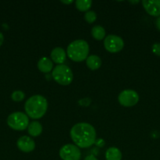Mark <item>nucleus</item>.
I'll return each mask as SVG.
<instances>
[{"label": "nucleus", "instance_id": "16", "mask_svg": "<svg viewBox=\"0 0 160 160\" xmlns=\"http://www.w3.org/2000/svg\"><path fill=\"white\" fill-rule=\"evenodd\" d=\"M91 34L94 39L97 41H101L105 38L106 31L103 27L100 25H96L91 30Z\"/></svg>", "mask_w": 160, "mask_h": 160}, {"label": "nucleus", "instance_id": "23", "mask_svg": "<svg viewBox=\"0 0 160 160\" xmlns=\"http://www.w3.org/2000/svg\"><path fill=\"white\" fill-rule=\"evenodd\" d=\"M155 25H156V28H158V31H160V17H158L155 20Z\"/></svg>", "mask_w": 160, "mask_h": 160}, {"label": "nucleus", "instance_id": "18", "mask_svg": "<svg viewBox=\"0 0 160 160\" xmlns=\"http://www.w3.org/2000/svg\"><path fill=\"white\" fill-rule=\"evenodd\" d=\"M85 20L89 23H92L97 20V13L94 11H87L85 12L84 15Z\"/></svg>", "mask_w": 160, "mask_h": 160}, {"label": "nucleus", "instance_id": "6", "mask_svg": "<svg viewBox=\"0 0 160 160\" xmlns=\"http://www.w3.org/2000/svg\"><path fill=\"white\" fill-rule=\"evenodd\" d=\"M104 46L105 49L109 52H119L123 48L124 41L119 36L110 34L104 38Z\"/></svg>", "mask_w": 160, "mask_h": 160}, {"label": "nucleus", "instance_id": "14", "mask_svg": "<svg viewBox=\"0 0 160 160\" xmlns=\"http://www.w3.org/2000/svg\"><path fill=\"white\" fill-rule=\"evenodd\" d=\"M42 132V126L38 121H32L28 127V133L31 137H38Z\"/></svg>", "mask_w": 160, "mask_h": 160}, {"label": "nucleus", "instance_id": "20", "mask_svg": "<svg viewBox=\"0 0 160 160\" xmlns=\"http://www.w3.org/2000/svg\"><path fill=\"white\" fill-rule=\"evenodd\" d=\"M152 52L155 55L160 56V43H155L152 45Z\"/></svg>", "mask_w": 160, "mask_h": 160}, {"label": "nucleus", "instance_id": "21", "mask_svg": "<svg viewBox=\"0 0 160 160\" xmlns=\"http://www.w3.org/2000/svg\"><path fill=\"white\" fill-rule=\"evenodd\" d=\"M95 144L97 145V146L102 147V146H104V141L102 140V139H99L98 141H96Z\"/></svg>", "mask_w": 160, "mask_h": 160}, {"label": "nucleus", "instance_id": "2", "mask_svg": "<svg viewBox=\"0 0 160 160\" xmlns=\"http://www.w3.org/2000/svg\"><path fill=\"white\" fill-rule=\"evenodd\" d=\"M48 109V102L45 97L36 95L30 97L24 104L27 116L30 118L40 119L43 117Z\"/></svg>", "mask_w": 160, "mask_h": 160}, {"label": "nucleus", "instance_id": "12", "mask_svg": "<svg viewBox=\"0 0 160 160\" xmlns=\"http://www.w3.org/2000/svg\"><path fill=\"white\" fill-rule=\"evenodd\" d=\"M38 69L42 73H50L53 69V62L47 57H42L39 60L37 64Z\"/></svg>", "mask_w": 160, "mask_h": 160}, {"label": "nucleus", "instance_id": "22", "mask_svg": "<svg viewBox=\"0 0 160 160\" xmlns=\"http://www.w3.org/2000/svg\"><path fill=\"white\" fill-rule=\"evenodd\" d=\"M84 160H98V159H97L95 156H93V155H89V156H87L86 158H85Z\"/></svg>", "mask_w": 160, "mask_h": 160}, {"label": "nucleus", "instance_id": "1", "mask_svg": "<svg viewBox=\"0 0 160 160\" xmlns=\"http://www.w3.org/2000/svg\"><path fill=\"white\" fill-rule=\"evenodd\" d=\"M96 131L93 127L87 123H78L74 125L70 131L72 142L77 147L86 148L92 146L96 142Z\"/></svg>", "mask_w": 160, "mask_h": 160}, {"label": "nucleus", "instance_id": "25", "mask_svg": "<svg viewBox=\"0 0 160 160\" xmlns=\"http://www.w3.org/2000/svg\"><path fill=\"white\" fill-rule=\"evenodd\" d=\"M61 2L62 3H64V4H67V5H69V4H71V3L73 2V1H72V0H70V1H61Z\"/></svg>", "mask_w": 160, "mask_h": 160}, {"label": "nucleus", "instance_id": "9", "mask_svg": "<svg viewBox=\"0 0 160 160\" xmlns=\"http://www.w3.org/2000/svg\"><path fill=\"white\" fill-rule=\"evenodd\" d=\"M143 7L152 17H160V0H144Z\"/></svg>", "mask_w": 160, "mask_h": 160}, {"label": "nucleus", "instance_id": "4", "mask_svg": "<svg viewBox=\"0 0 160 160\" xmlns=\"http://www.w3.org/2000/svg\"><path fill=\"white\" fill-rule=\"evenodd\" d=\"M53 79L61 85H68L73 81V73L69 67L61 64L57 65L52 71Z\"/></svg>", "mask_w": 160, "mask_h": 160}, {"label": "nucleus", "instance_id": "7", "mask_svg": "<svg viewBox=\"0 0 160 160\" xmlns=\"http://www.w3.org/2000/svg\"><path fill=\"white\" fill-rule=\"evenodd\" d=\"M59 156L62 160H79L81 152L78 147L72 144H67L61 147Z\"/></svg>", "mask_w": 160, "mask_h": 160}, {"label": "nucleus", "instance_id": "19", "mask_svg": "<svg viewBox=\"0 0 160 160\" xmlns=\"http://www.w3.org/2000/svg\"><path fill=\"white\" fill-rule=\"evenodd\" d=\"M24 97L25 95L22 91H15L11 95V98L14 102H21Z\"/></svg>", "mask_w": 160, "mask_h": 160}, {"label": "nucleus", "instance_id": "13", "mask_svg": "<svg viewBox=\"0 0 160 160\" xmlns=\"http://www.w3.org/2000/svg\"><path fill=\"white\" fill-rule=\"evenodd\" d=\"M86 66L91 70H98L101 66V59L97 55H91L86 59Z\"/></svg>", "mask_w": 160, "mask_h": 160}, {"label": "nucleus", "instance_id": "8", "mask_svg": "<svg viewBox=\"0 0 160 160\" xmlns=\"http://www.w3.org/2000/svg\"><path fill=\"white\" fill-rule=\"evenodd\" d=\"M120 105L125 107H131L135 106L139 101V95L137 92L133 90L127 89L120 92L118 97Z\"/></svg>", "mask_w": 160, "mask_h": 160}, {"label": "nucleus", "instance_id": "11", "mask_svg": "<svg viewBox=\"0 0 160 160\" xmlns=\"http://www.w3.org/2000/svg\"><path fill=\"white\" fill-rule=\"evenodd\" d=\"M66 56H67L66 52L64 51V48H61V47H56V48H53L50 54L53 62L56 64H59V65H61L63 64V62H64L66 59Z\"/></svg>", "mask_w": 160, "mask_h": 160}, {"label": "nucleus", "instance_id": "17", "mask_svg": "<svg viewBox=\"0 0 160 160\" xmlns=\"http://www.w3.org/2000/svg\"><path fill=\"white\" fill-rule=\"evenodd\" d=\"M92 3L91 0H77L75 2V6L81 12H87L90 9Z\"/></svg>", "mask_w": 160, "mask_h": 160}, {"label": "nucleus", "instance_id": "3", "mask_svg": "<svg viewBox=\"0 0 160 160\" xmlns=\"http://www.w3.org/2000/svg\"><path fill=\"white\" fill-rule=\"evenodd\" d=\"M89 47L87 42L82 39L71 42L67 48V54L74 62H82L87 59Z\"/></svg>", "mask_w": 160, "mask_h": 160}, {"label": "nucleus", "instance_id": "15", "mask_svg": "<svg viewBox=\"0 0 160 160\" xmlns=\"http://www.w3.org/2000/svg\"><path fill=\"white\" fill-rule=\"evenodd\" d=\"M106 160H122V152L115 147H111L108 148L105 152Z\"/></svg>", "mask_w": 160, "mask_h": 160}, {"label": "nucleus", "instance_id": "5", "mask_svg": "<svg viewBox=\"0 0 160 160\" xmlns=\"http://www.w3.org/2000/svg\"><path fill=\"white\" fill-rule=\"evenodd\" d=\"M7 123L9 128L15 131H24L29 125V119L24 112H15L8 117Z\"/></svg>", "mask_w": 160, "mask_h": 160}, {"label": "nucleus", "instance_id": "24", "mask_svg": "<svg viewBox=\"0 0 160 160\" xmlns=\"http://www.w3.org/2000/svg\"><path fill=\"white\" fill-rule=\"evenodd\" d=\"M3 40H4V37H3V34H2L1 32H0V46H1L2 44H3Z\"/></svg>", "mask_w": 160, "mask_h": 160}, {"label": "nucleus", "instance_id": "10", "mask_svg": "<svg viewBox=\"0 0 160 160\" xmlns=\"http://www.w3.org/2000/svg\"><path fill=\"white\" fill-rule=\"evenodd\" d=\"M17 148L24 152H31L35 148L34 140L28 136H22L17 142Z\"/></svg>", "mask_w": 160, "mask_h": 160}]
</instances>
